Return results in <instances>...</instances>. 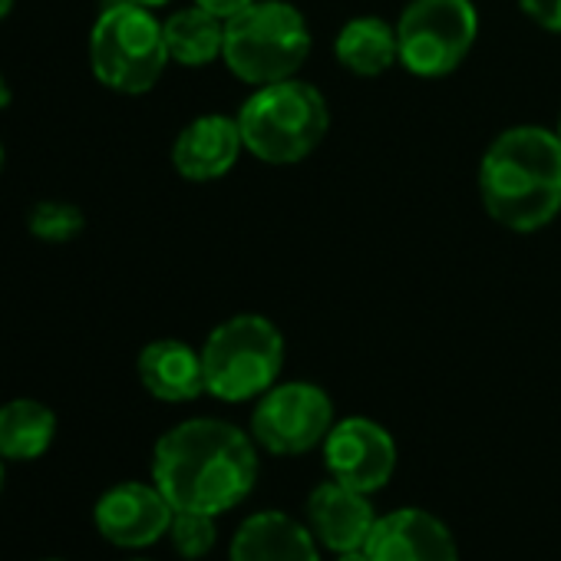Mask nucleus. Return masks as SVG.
Here are the masks:
<instances>
[{
  "instance_id": "f257e3e1",
  "label": "nucleus",
  "mask_w": 561,
  "mask_h": 561,
  "mask_svg": "<svg viewBox=\"0 0 561 561\" xmlns=\"http://www.w3.org/2000/svg\"><path fill=\"white\" fill-rule=\"evenodd\" d=\"M152 482L175 512H231L257 482V443L228 420H182L152 449Z\"/></svg>"
},
{
  "instance_id": "f03ea898",
  "label": "nucleus",
  "mask_w": 561,
  "mask_h": 561,
  "mask_svg": "<svg viewBox=\"0 0 561 561\" xmlns=\"http://www.w3.org/2000/svg\"><path fill=\"white\" fill-rule=\"evenodd\" d=\"M479 198L508 231H541L561 215V139L545 126L502 129L479 159Z\"/></svg>"
},
{
  "instance_id": "7ed1b4c3",
  "label": "nucleus",
  "mask_w": 561,
  "mask_h": 561,
  "mask_svg": "<svg viewBox=\"0 0 561 561\" xmlns=\"http://www.w3.org/2000/svg\"><path fill=\"white\" fill-rule=\"evenodd\" d=\"M244 152L264 165H298L305 162L331 129L328 96L291 77L280 83L254 87L234 113Z\"/></svg>"
},
{
  "instance_id": "20e7f679",
  "label": "nucleus",
  "mask_w": 561,
  "mask_h": 561,
  "mask_svg": "<svg viewBox=\"0 0 561 561\" xmlns=\"http://www.w3.org/2000/svg\"><path fill=\"white\" fill-rule=\"evenodd\" d=\"M308 18L288 0H254L251 8L225 21V67L254 87L298 77L311 57Z\"/></svg>"
},
{
  "instance_id": "39448f33",
  "label": "nucleus",
  "mask_w": 561,
  "mask_h": 561,
  "mask_svg": "<svg viewBox=\"0 0 561 561\" xmlns=\"http://www.w3.org/2000/svg\"><path fill=\"white\" fill-rule=\"evenodd\" d=\"M205 393L244 403L267 393L285 370V334L264 314H234L202 344Z\"/></svg>"
},
{
  "instance_id": "423d86ee",
  "label": "nucleus",
  "mask_w": 561,
  "mask_h": 561,
  "mask_svg": "<svg viewBox=\"0 0 561 561\" xmlns=\"http://www.w3.org/2000/svg\"><path fill=\"white\" fill-rule=\"evenodd\" d=\"M162 21L129 0L103 8L90 31V67L93 77L123 96L149 93L169 67Z\"/></svg>"
},
{
  "instance_id": "0eeeda50",
  "label": "nucleus",
  "mask_w": 561,
  "mask_h": 561,
  "mask_svg": "<svg viewBox=\"0 0 561 561\" xmlns=\"http://www.w3.org/2000/svg\"><path fill=\"white\" fill-rule=\"evenodd\" d=\"M479 41L472 0H410L397 21L400 67L420 80L456 73Z\"/></svg>"
},
{
  "instance_id": "6e6552de",
  "label": "nucleus",
  "mask_w": 561,
  "mask_h": 561,
  "mask_svg": "<svg viewBox=\"0 0 561 561\" xmlns=\"http://www.w3.org/2000/svg\"><path fill=\"white\" fill-rule=\"evenodd\" d=\"M334 423V400L328 390L308 380H291L274 383L257 397L251 413V436L271 456H305L324 446Z\"/></svg>"
},
{
  "instance_id": "1a4fd4ad",
  "label": "nucleus",
  "mask_w": 561,
  "mask_h": 561,
  "mask_svg": "<svg viewBox=\"0 0 561 561\" xmlns=\"http://www.w3.org/2000/svg\"><path fill=\"white\" fill-rule=\"evenodd\" d=\"M324 466L334 482L357 492H380L397 472V439L387 426L367 416L337 420L324 439Z\"/></svg>"
},
{
  "instance_id": "9d476101",
  "label": "nucleus",
  "mask_w": 561,
  "mask_h": 561,
  "mask_svg": "<svg viewBox=\"0 0 561 561\" xmlns=\"http://www.w3.org/2000/svg\"><path fill=\"white\" fill-rule=\"evenodd\" d=\"M172 502L159 492L156 482H119L106 489L93 505L96 531L126 551H139L156 545L169 535L172 525Z\"/></svg>"
},
{
  "instance_id": "9b49d317",
  "label": "nucleus",
  "mask_w": 561,
  "mask_h": 561,
  "mask_svg": "<svg viewBox=\"0 0 561 561\" xmlns=\"http://www.w3.org/2000/svg\"><path fill=\"white\" fill-rule=\"evenodd\" d=\"M364 548L370 561H459L449 525L416 505L380 515Z\"/></svg>"
},
{
  "instance_id": "f8f14e48",
  "label": "nucleus",
  "mask_w": 561,
  "mask_h": 561,
  "mask_svg": "<svg viewBox=\"0 0 561 561\" xmlns=\"http://www.w3.org/2000/svg\"><path fill=\"white\" fill-rule=\"evenodd\" d=\"M244 152L234 116H195L172 142V165L188 182H215L228 175Z\"/></svg>"
},
{
  "instance_id": "ddd939ff",
  "label": "nucleus",
  "mask_w": 561,
  "mask_h": 561,
  "mask_svg": "<svg viewBox=\"0 0 561 561\" xmlns=\"http://www.w3.org/2000/svg\"><path fill=\"white\" fill-rule=\"evenodd\" d=\"M377 518L380 515L374 512V502H370L367 492L347 489V485H341L334 479L321 482L308 495V528L334 554L364 548L374 525H377Z\"/></svg>"
},
{
  "instance_id": "4468645a",
  "label": "nucleus",
  "mask_w": 561,
  "mask_h": 561,
  "mask_svg": "<svg viewBox=\"0 0 561 561\" xmlns=\"http://www.w3.org/2000/svg\"><path fill=\"white\" fill-rule=\"evenodd\" d=\"M228 561H321L314 531L288 512L248 515L228 548Z\"/></svg>"
},
{
  "instance_id": "2eb2a0df",
  "label": "nucleus",
  "mask_w": 561,
  "mask_h": 561,
  "mask_svg": "<svg viewBox=\"0 0 561 561\" xmlns=\"http://www.w3.org/2000/svg\"><path fill=\"white\" fill-rule=\"evenodd\" d=\"M139 383L149 397L162 403H192L205 393V367L202 351L185 341L162 337L139 351L136 360Z\"/></svg>"
},
{
  "instance_id": "dca6fc26",
  "label": "nucleus",
  "mask_w": 561,
  "mask_h": 561,
  "mask_svg": "<svg viewBox=\"0 0 561 561\" xmlns=\"http://www.w3.org/2000/svg\"><path fill=\"white\" fill-rule=\"evenodd\" d=\"M334 57L354 77H383L400 64L397 24H387L383 18L347 21L334 37Z\"/></svg>"
},
{
  "instance_id": "f3484780",
  "label": "nucleus",
  "mask_w": 561,
  "mask_h": 561,
  "mask_svg": "<svg viewBox=\"0 0 561 561\" xmlns=\"http://www.w3.org/2000/svg\"><path fill=\"white\" fill-rule=\"evenodd\" d=\"M57 439V413L31 397H18L0 407V459L31 462L41 459Z\"/></svg>"
},
{
  "instance_id": "a211bd4d",
  "label": "nucleus",
  "mask_w": 561,
  "mask_h": 561,
  "mask_svg": "<svg viewBox=\"0 0 561 561\" xmlns=\"http://www.w3.org/2000/svg\"><path fill=\"white\" fill-rule=\"evenodd\" d=\"M162 34H165V50L169 60L179 67H208L215 60H221L225 50V21L208 14L205 8L192 4L182 8L175 14H169L162 21Z\"/></svg>"
},
{
  "instance_id": "6ab92c4d",
  "label": "nucleus",
  "mask_w": 561,
  "mask_h": 561,
  "mask_svg": "<svg viewBox=\"0 0 561 561\" xmlns=\"http://www.w3.org/2000/svg\"><path fill=\"white\" fill-rule=\"evenodd\" d=\"M27 228L37 241H47V244H67L73 241L83 228H87V218L77 205L70 202H57V198H47V202H37L27 215Z\"/></svg>"
},
{
  "instance_id": "aec40b11",
  "label": "nucleus",
  "mask_w": 561,
  "mask_h": 561,
  "mask_svg": "<svg viewBox=\"0 0 561 561\" xmlns=\"http://www.w3.org/2000/svg\"><path fill=\"white\" fill-rule=\"evenodd\" d=\"M215 518L218 515H208V512H175L172 525H169V541H172L175 554L185 561L205 558L218 541Z\"/></svg>"
},
{
  "instance_id": "412c9836",
  "label": "nucleus",
  "mask_w": 561,
  "mask_h": 561,
  "mask_svg": "<svg viewBox=\"0 0 561 561\" xmlns=\"http://www.w3.org/2000/svg\"><path fill=\"white\" fill-rule=\"evenodd\" d=\"M518 11L545 34L561 37V0H518Z\"/></svg>"
},
{
  "instance_id": "4be33fe9",
  "label": "nucleus",
  "mask_w": 561,
  "mask_h": 561,
  "mask_svg": "<svg viewBox=\"0 0 561 561\" xmlns=\"http://www.w3.org/2000/svg\"><path fill=\"white\" fill-rule=\"evenodd\" d=\"M192 4L205 8L208 14H215V18H221V21H231L234 14H241L244 8H251L254 0H192Z\"/></svg>"
},
{
  "instance_id": "5701e85b",
  "label": "nucleus",
  "mask_w": 561,
  "mask_h": 561,
  "mask_svg": "<svg viewBox=\"0 0 561 561\" xmlns=\"http://www.w3.org/2000/svg\"><path fill=\"white\" fill-rule=\"evenodd\" d=\"M337 561H370V554H367V548H354V551H341Z\"/></svg>"
},
{
  "instance_id": "b1692460",
  "label": "nucleus",
  "mask_w": 561,
  "mask_h": 561,
  "mask_svg": "<svg viewBox=\"0 0 561 561\" xmlns=\"http://www.w3.org/2000/svg\"><path fill=\"white\" fill-rule=\"evenodd\" d=\"M11 100H14V93H11V83L4 80V73H0V110L11 106Z\"/></svg>"
},
{
  "instance_id": "393cba45",
  "label": "nucleus",
  "mask_w": 561,
  "mask_h": 561,
  "mask_svg": "<svg viewBox=\"0 0 561 561\" xmlns=\"http://www.w3.org/2000/svg\"><path fill=\"white\" fill-rule=\"evenodd\" d=\"M129 4H139V8H146V11H159V8H169L172 0H129Z\"/></svg>"
},
{
  "instance_id": "a878e982",
  "label": "nucleus",
  "mask_w": 561,
  "mask_h": 561,
  "mask_svg": "<svg viewBox=\"0 0 561 561\" xmlns=\"http://www.w3.org/2000/svg\"><path fill=\"white\" fill-rule=\"evenodd\" d=\"M14 11V0H0V18H8Z\"/></svg>"
},
{
  "instance_id": "bb28decb",
  "label": "nucleus",
  "mask_w": 561,
  "mask_h": 561,
  "mask_svg": "<svg viewBox=\"0 0 561 561\" xmlns=\"http://www.w3.org/2000/svg\"><path fill=\"white\" fill-rule=\"evenodd\" d=\"M4 482H8V469H4V459H0V495H4Z\"/></svg>"
},
{
  "instance_id": "cd10ccee",
  "label": "nucleus",
  "mask_w": 561,
  "mask_h": 561,
  "mask_svg": "<svg viewBox=\"0 0 561 561\" xmlns=\"http://www.w3.org/2000/svg\"><path fill=\"white\" fill-rule=\"evenodd\" d=\"M4 162H8V152H4V146H0V172H4Z\"/></svg>"
},
{
  "instance_id": "c85d7f7f",
  "label": "nucleus",
  "mask_w": 561,
  "mask_h": 561,
  "mask_svg": "<svg viewBox=\"0 0 561 561\" xmlns=\"http://www.w3.org/2000/svg\"><path fill=\"white\" fill-rule=\"evenodd\" d=\"M554 133H558V139H561V113H558V126H554Z\"/></svg>"
},
{
  "instance_id": "c756f323",
  "label": "nucleus",
  "mask_w": 561,
  "mask_h": 561,
  "mask_svg": "<svg viewBox=\"0 0 561 561\" xmlns=\"http://www.w3.org/2000/svg\"><path fill=\"white\" fill-rule=\"evenodd\" d=\"M44 561H64V558H44Z\"/></svg>"
},
{
  "instance_id": "7c9ffc66",
  "label": "nucleus",
  "mask_w": 561,
  "mask_h": 561,
  "mask_svg": "<svg viewBox=\"0 0 561 561\" xmlns=\"http://www.w3.org/2000/svg\"><path fill=\"white\" fill-rule=\"evenodd\" d=\"M133 561H146V558H133Z\"/></svg>"
}]
</instances>
